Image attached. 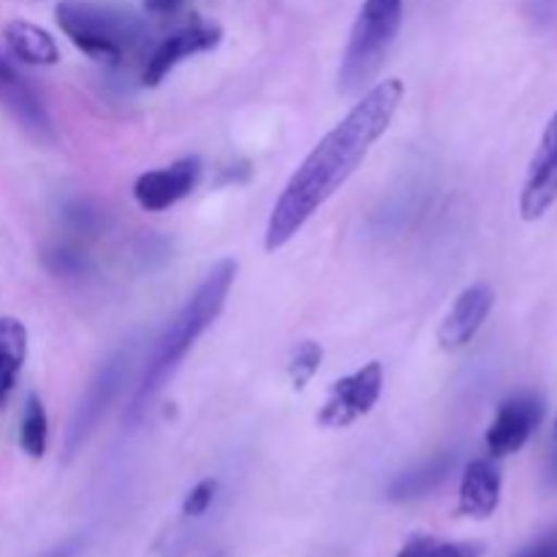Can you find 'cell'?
Segmentation results:
<instances>
[{"label": "cell", "instance_id": "obj_1", "mask_svg": "<svg viewBox=\"0 0 557 557\" xmlns=\"http://www.w3.org/2000/svg\"><path fill=\"white\" fill-rule=\"evenodd\" d=\"M406 85L403 79H384L370 87L351 112L310 150L297 172L277 196L272 215L267 221L264 248L277 253L305 228V223L348 183L359 163L368 158L375 141L389 131L400 109Z\"/></svg>", "mask_w": 557, "mask_h": 557}, {"label": "cell", "instance_id": "obj_2", "mask_svg": "<svg viewBox=\"0 0 557 557\" xmlns=\"http://www.w3.org/2000/svg\"><path fill=\"white\" fill-rule=\"evenodd\" d=\"M234 281H237V261L221 259L210 272H207L205 281L196 286V292L190 294L188 302L180 308V313L169 321V326L161 332L156 346H152L150 359H147L145 364V373H141L139 384H136L134 389V397H131L128 419H136L145 413V408L150 406L152 397H156L158 392L166 386V381L177 373L180 362L188 357V351L196 346V341L215 324L218 315L226 308V299Z\"/></svg>", "mask_w": 557, "mask_h": 557}, {"label": "cell", "instance_id": "obj_3", "mask_svg": "<svg viewBox=\"0 0 557 557\" xmlns=\"http://www.w3.org/2000/svg\"><path fill=\"white\" fill-rule=\"evenodd\" d=\"M54 20L76 49L107 65L125 63L145 41V22L107 0H60Z\"/></svg>", "mask_w": 557, "mask_h": 557}, {"label": "cell", "instance_id": "obj_4", "mask_svg": "<svg viewBox=\"0 0 557 557\" xmlns=\"http://www.w3.org/2000/svg\"><path fill=\"white\" fill-rule=\"evenodd\" d=\"M406 0H364L337 69V90L357 96L379 76L397 41Z\"/></svg>", "mask_w": 557, "mask_h": 557}, {"label": "cell", "instance_id": "obj_5", "mask_svg": "<svg viewBox=\"0 0 557 557\" xmlns=\"http://www.w3.org/2000/svg\"><path fill=\"white\" fill-rule=\"evenodd\" d=\"M128 364L131 348H120V351H114L112 357L96 370V375L90 379L87 389L82 392L63 438V451L69 460L87 444V441H90V435L96 433L98 424L103 422L107 411L112 408L114 397L123 389L125 375H128Z\"/></svg>", "mask_w": 557, "mask_h": 557}, {"label": "cell", "instance_id": "obj_6", "mask_svg": "<svg viewBox=\"0 0 557 557\" xmlns=\"http://www.w3.org/2000/svg\"><path fill=\"white\" fill-rule=\"evenodd\" d=\"M384 392V364L368 362L357 373L343 375L332 384L330 397L321 406L315 422L324 430H346L368 417Z\"/></svg>", "mask_w": 557, "mask_h": 557}, {"label": "cell", "instance_id": "obj_7", "mask_svg": "<svg viewBox=\"0 0 557 557\" xmlns=\"http://www.w3.org/2000/svg\"><path fill=\"white\" fill-rule=\"evenodd\" d=\"M223 27L212 20H201L194 16L188 25L177 27L174 33H169L166 38L158 41V47L152 49L150 58L145 60V69H141V85L158 87L174 69H177L183 60L194 58V54L210 52L221 44Z\"/></svg>", "mask_w": 557, "mask_h": 557}, {"label": "cell", "instance_id": "obj_8", "mask_svg": "<svg viewBox=\"0 0 557 557\" xmlns=\"http://www.w3.org/2000/svg\"><path fill=\"white\" fill-rule=\"evenodd\" d=\"M201 161L196 156L180 158V161L169 163V166L150 169V172L139 174L134 183V199L145 212H163L190 196L199 185Z\"/></svg>", "mask_w": 557, "mask_h": 557}, {"label": "cell", "instance_id": "obj_9", "mask_svg": "<svg viewBox=\"0 0 557 557\" xmlns=\"http://www.w3.org/2000/svg\"><path fill=\"white\" fill-rule=\"evenodd\" d=\"M544 419V403L536 395L509 397L498 406L495 419L490 422L484 444L493 457H509L520 451Z\"/></svg>", "mask_w": 557, "mask_h": 557}, {"label": "cell", "instance_id": "obj_10", "mask_svg": "<svg viewBox=\"0 0 557 557\" xmlns=\"http://www.w3.org/2000/svg\"><path fill=\"white\" fill-rule=\"evenodd\" d=\"M557 201V112L544 128L520 194L522 221H539Z\"/></svg>", "mask_w": 557, "mask_h": 557}, {"label": "cell", "instance_id": "obj_11", "mask_svg": "<svg viewBox=\"0 0 557 557\" xmlns=\"http://www.w3.org/2000/svg\"><path fill=\"white\" fill-rule=\"evenodd\" d=\"M493 305L495 292L490 283H473V286H468L466 292L455 299L451 310L446 313L444 324H441V348H444V351H460V348H466L468 343L479 335L484 321L490 319Z\"/></svg>", "mask_w": 557, "mask_h": 557}, {"label": "cell", "instance_id": "obj_12", "mask_svg": "<svg viewBox=\"0 0 557 557\" xmlns=\"http://www.w3.org/2000/svg\"><path fill=\"white\" fill-rule=\"evenodd\" d=\"M0 101L5 103L11 114L22 123V128L30 131L36 139H52V120H49L47 107L41 103L38 92L33 90L30 82L14 69L5 58H0Z\"/></svg>", "mask_w": 557, "mask_h": 557}, {"label": "cell", "instance_id": "obj_13", "mask_svg": "<svg viewBox=\"0 0 557 557\" xmlns=\"http://www.w3.org/2000/svg\"><path fill=\"white\" fill-rule=\"evenodd\" d=\"M500 504V471L493 460L468 462L460 482V515L471 520H487Z\"/></svg>", "mask_w": 557, "mask_h": 557}, {"label": "cell", "instance_id": "obj_14", "mask_svg": "<svg viewBox=\"0 0 557 557\" xmlns=\"http://www.w3.org/2000/svg\"><path fill=\"white\" fill-rule=\"evenodd\" d=\"M451 468H455V455L441 451V455L424 460L422 466L400 473V476L386 487V498H389L392 504H408V500L424 498V495L435 493V490L449 479Z\"/></svg>", "mask_w": 557, "mask_h": 557}, {"label": "cell", "instance_id": "obj_15", "mask_svg": "<svg viewBox=\"0 0 557 557\" xmlns=\"http://www.w3.org/2000/svg\"><path fill=\"white\" fill-rule=\"evenodd\" d=\"M11 54L27 65H54L60 60V47L52 33L27 20H11L3 30Z\"/></svg>", "mask_w": 557, "mask_h": 557}, {"label": "cell", "instance_id": "obj_16", "mask_svg": "<svg viewBox=\"0 0 557 557\" xmlns=\"http://www.w3.org/2000/svg\"><path fill=\"white\" fill-rule=\"evenodd\" d=\"M27 357V330L14 315H0V408L9 403Z\"/></svg>", "mask_w": 557, "mask_h": 557}, {"label": "cell", "instance_id": "obj_17", "mask_svg": "<svg viewBox=\"0 0 557 557\" xmlns=\"http://www.w3.org/2000/svg\"><path fill=\"white\" fill-rule=\"evenodd\" d=\"M47 441H49V419L44 411V403L38 395H30L22 411L20 424V446L27 457L41 460L47 455Z\"/></svg>", "mask_w": 557, "mask_h": 557}, {"label": "cell", "instance_id": "obj_18", "mask_svg": "<svg viewBox=\"0 0 557 557\" xmlns=\"http://www.w3.org/2000/svg\"><path fill=\"white\" fill-rule=\"evenodd\" d=\"M321 362H324V348L315 341H302L292 348L288 354V379H292L294 389L302 392L310 381L319 373Z\"/></svg>", "mask_w": 557, "mask_h": 557}, {"label": "cell", "instance_id": "obj_19", "mask_svg": "<svg viewBox=\"0 0 557 557\" xmlns=\"http://www.w3.org/2000/svg\"><path fill=\"white\" fill-rule=\"evenodd\" d=\"M44 261H47V267L54 272V275H63V277L82 275L87 264L85 253L71 243L52 245V248L47 250V256H44Z\"/></svg>", "mask_w": 557, "mask_h": 557}, {"label": "cell", "instance_id": "obj_20", "mask_svg": "<svg viewBox=\"0 0 557 557\" xmlns=\"http://www.w3.org/2000/svg\"><path fill=\"white\" fill-rule=\"evenodd\" d=\"M218 495V479H201L183 500V515L185 517H201L210 511L212 500Z\"/></svg>", "mask_w": 557, "mask_h": 557}, {"label": "cell", "instance_id": "obj_21", "mask_svg": "<svg viewBox=\"0 0 557 557\" xmlns=\"http://www.w3.org/2000/svg\"><path fill=\"white\" fill-rule=\"evenodd\" d=\"M484 544L479 542H438L433 539L428 557H482Z\"/></svg>", "mask_w": 557, "mask_h": 557}, {"label": "cell", "instance_id": "obj_22", "mask_svg": "<svg viewBox=\"0 0 557 557\" xmlns=\"http://www.w3.org/2000/svg\"><path fill=\"white\" fill-rule=\"evenodd\" d=\"M63 215L76 232H92V228L98 226V212L92 210V207H87L85 201H74V205H69Z\"/></svg>", "mask_w": 557, "mask_h": 557}, {"label": "cell", "instance_id": "obj_23", "mask_svg": "<svg viewBox=\"0 0 557 557\" xmlns=\"http://www.w3.org/2000/svg\"><path fill=\"white\" fill-rule=\"evenodd\" d=\"M515 557H557V528L555 531L544 533L542 539H536L533 544L522 547Z\"/></svg>", "mask_w": 557, "mask_h": 557}, {"label": "cell", "instance_id": "obj_24", "mask_svg": "<svg viewBox=\"0 0 557 557\" xmlns=\"http://www.w3.org/2000/svg\"><path fill=\"white\" fill-rule=\"evenodd\" d=\"M430 544H433V536H411L403 549L397 553V557H428Z\"/></svg>", "mask_w": 557, "mask_h": 557}, {"label": "cell", "instance_id": "obj_25", "mask_svg": "<svg viewBox=\"0 0 557 557\" xmlns=\"http://www.w3.org/2000/svg\"><path fill=\"white\" fill-rule=\"evenodd\" d=\"M188 0H145V9L156 16H172L177 14Z\"/></svg>", "mask_w": 557, "mask_h": 557}, {"label": "cell", "instance_id": "obj_26", "mask_svg": "<svg viewBox=\"0 0 557 557\" xmlns=\"http://www.w3.org/2000/svg\"><path fill=\"white\" fill-rule=\"evenodd\" d=\"M79 539H71V542H63V544H58V547H52V549H47V553L44 555H38V557H74L76 553H79Z\"/></svg>", "mask_w": 557, "mask_h": 557}, {"label": "cell", "instance_id": "obj_27", "mask_svg": "<svg viewBox=\"0 0 557 557\" xmlns=\"http://www.w3.org/2000/svg\"><path fill=\"white\" fill-rule=\"evenodd\" d=\"M547 484L557 487V438L553 441V451L547 457Z\"/></svg>", "mask_w": 557, "mask_h": 557}, {"label": "cell", "instance_id": "obj_28", "mask_svg": "<svg viewBox=\"0 0 557 557\" xmlns=\"http://www.w3.org/2000/svg\"><path fill=\"white\" fill-rule=\"evenodd\" d=\"M539 3H542V5H547V9H549V5H555L557 0H539Z\"/></svg>", "mask_w": 557, "mask_h": 557}, {"label": "cell", "instance_id": "obj_29", "mask_svg": "<svg viewBox=\"0 0 557 557\" xmlns=\"http://www.w3.org/2000/svg\"><path fill=\"white\" fill-rule=\"evenodd\" d=\"M555 438H557V419H555Z\"/></svg>", "mask_w": 557, "mask_h": 557}]
</instances>
